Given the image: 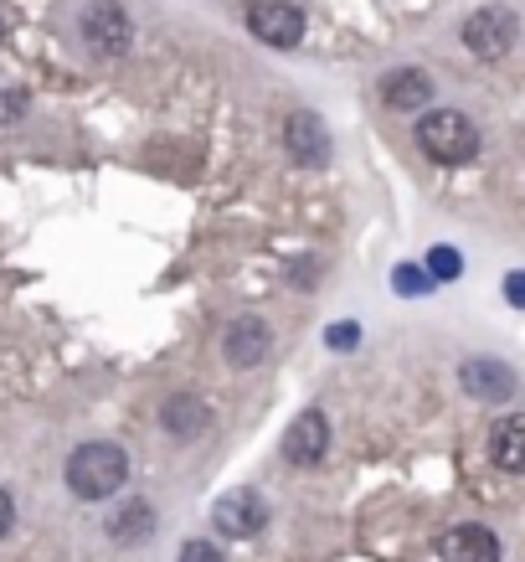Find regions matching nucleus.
I'll use <instances>...</instances> for the list:
<instances>
[{"label":"nucleus","instance_id":"f257e3e1","mask_svg":"<svg viewBox=\"0 0 525 562\" xmlns=\"http://www.w3.org/2000/svg\"><path fill=\"white\" fill-rule=\"evenodd\" d=\"M129 480V454L119 443H83L68 460V491L78 501H109Z\"/></svg>","mask_w":525,"mask_h":562},{"label":"nucleus","instance_id":"f03ea898","mask_svg":"<svg viewBox=\"0 0 525 562\" xmlns=\"http://www.w3.org/2000/svg\"><path fill=\"white\" fill-rule=\"evenodd\" d=\"M418 145L438 166H469L479 155V130L458 109H427L423 120H418Z\"/></svg>","mask_w":525,"mask_h":562},{"label":"nucleus","instance_id":"7ed1b4c3","mask_svg":"<svg viewBox=\"0 0 525 562\" xmlns=\"http://www.w3.org/2000/svg\"><path fill=\"white\" fill-rule=\"evenodd\" d=\"M515 36H521V21H515L510 5H484V11H475V16L464 21V47L475 52V57H484V63L505 57L515 47Z\"/></svg>","mask_w":525,"mask_h":562},{"label":"nucleus","instance_id":"20e7f679","mask_svg":"<svg viewBox=\"0 0 525 562\" xmlns=\"http://www.w3.org/2000/svg\"><path fill=\"white\" fill-rule=\"evenodd\" d=\"M248 26H253V36L269 42V47H299L305 11H299L294 0H253V5H248Z\"/></svg>","mask_w":525,"mask_h":562},{"label":"nucleus","instance_id":"39448f33","mask_svg":"<svg viewBox=\"0 0 525 562\" xmlns=\"http://www.w3.org/2000/svg\"><path fill=\"white\" fill-rule=\"evenodd\" d=\"M129 36H135L129 11L114 5V0H93V5L83 11V42L99 52V57H119V52L129 47Z\"/></svg>","mask_w":525,"mask_h":562},{"label":"nucleus","instance_id":"423d86ee","mask_svg":"<svg viewBox=\"0 0 525 562\" xmlns=\"http://www.w3.org/2000/svg\"><path fill=\"white\" fill-rule=\"evenodd\" d=\"M221 537H232V542H248L258 531L269 527V501L258 491H232L227 501H217V512H212Z\"/></svg>","mask_w":525,"mask_h":562},{"label":"nucleus","instance_id":"0eeeda50","mask_svg":"<svg viewBox=\"0 0 525 562\" xmlns=\"http://www.w3.org/2000/svg\"><path fill=\"white\" fill-rule=\"evenodd\" d=\"M324 449H330V424H324V413L320 408L299 413L284 434V460L299 464V470H309V464L324 460Z\"/></svg>","mask_w":525,"mask_h":562},{"label":"nucleus","instance_id":"6e6552de","mask_svg":"<svg viewBox=\"0 0 525 562\" xmlns=\"http://www.w3.org/2000/svg\"><path fill=\"white\" fill-rule=\"evenodd\" d=\"M269 346H273L269 325L258 321V315H242V321L227 325V341H221V357L232 361L238 372H248V367H258V361L269 357Z\"/></svg>","mask_w":525,"mask_h":562},{"label":"nucleus","instance_id":"1a4fd4ad","mask_svg":"<svg viewBox=\"0 0 525 562\" xmlns=\"http://www.w3.org/2000/svg\"><path fill=\"white\" fill-rule=\"evenodd\" d=\"M443 562H500V537L490 527L464 521L443 537Z\"/></svg>","mask_w":525,"mask_h":562},{"label":"nucleus","instance_id":"9d476101","mask_svg":"<svg viewBox=\"0 0 525 562\" xmlns=\"http://www.w3.org/2000/svg\"><path fill=\"white\" fill-rule=\"evenodd\" d=\"M284 145L299 166H324V155H330V135H324V124L315 114H288Z\"/></svg>","mask_w":525,"mask_h":562},{"label":"nucleus","instance_id":"9b49d317","mask_svg":"<svg viewBox=\"0 0 525 562\" xmlns=\"http://www.w3.org/2000/svg\"><path fill=\"white\" fill-rule=\"evenodd\" d=\"M490 460L500 464V470H510V475H521V470H525V418H521V413H505V418L494 424Z\"/></svg>","mask_w":525,"mask_h":562},{"label":"nucleus","instance_id":"f8f14e48","mask_svg":"<svg viewBox=\"0 0 525 562\" xmlns=\"http://www.w3.org/2000/svg\"><path fill=\"white\" fill-rule=\"evenodd\" d=\"M464 387L484 397V403H510L515 397V372L500 367V361H469L464 367Z\"/></svg>","mask_w":525,"mask_h":562},{"label":"nucleus","instance_id":"ddd939ff","mask_svg":"<svg viewBox=\"0 0 525 562\" xmlns=\"http://www.w3.org/2000/svg\"><path fill=\"white\" fill-rule=\"evenodd\" d=\"M427 93H433V78H427L423 68H402V72H391L387 83H381L387 109H423Z\"/></svg>","mask_w":525,"mask_h":562},{"label":"nucleus","instance_id":"4468645a","mask_svg":"<svg viewBox=\"0 0 525 562\" xmlns=\"http://www.w3.org/2000/svg\"><path fill=\"white\" fill-rule=\"evenodd\" d=\"M145 531H155V512L145 506V501H124L119 512L109 516V537H114L119 547L145 542Z\"/></svg>","mask_w":525,"mask_h":562},{"label":"nucleus","instance_id":"2eb2a0df","mask_svg":"<svg viewBox=\"0 0 525 562\" xmlns=\"http://www.w3.org/2000/svg\"><path fill=\"white\" fill-rule=\"evenodd\" d=\"M160 424L175 434V439H191V434H202L206 428V408L196 397H170L166 408H160Z\"/></svg>","mask_w":525,"mask_h":562},{"label":"nucleus","instance_id":"dca6fc26","mask_svg":"<svg viewBox=\"0 0 525 562\" xmlns=\"http://www.w3.org/2000/svg\"><path fill=\"white\" fill-rule=\"evenodd\" d=\"M181 562H227V558H221L212 542H186L181 547Z\"/></svg>","mask_w":525,"mask_h":562},{"label":"nucleus","instance_id":"f3484780","mask_svg":"<svg viewBox=\"0 0 525 562\" xmlns=\"http://www.w3.org/2000/svg\"><path fill=\"white\" fill-rule=\"evenodd\" d=\"M427 263H433V273H443V279H454V273H458V254H448V248H438Z\"/></svg>","mask_w":525,"mask_h":562},{"label":"nucleus","instance_id":"a211bd4d","mask_svg":"<svg viewBox=\"0 0 525 562\" xmlns=\"http://www.w3.org/2000/svg\"><path fill=\"white\" fill-rule=\"evenodd\" d=\"M397 290H407V294H423L427 284H423V273H418V269H397Z\"/></svg>","mask_w":525,"mask_h":562},{"label":"nucleus","instance_id":"6ab92c4d","mask_svg":"<svg viewBox=\"0 0 525 562\" xmlns=\"http://www.w3.org/2000/svg\"><path fill=\"white\" fill-rule=\"evenodd\" d=\"M5 531H11V495L0 491V537H5Z\"/></svg>","mask_w":525,"mask_h":562}]
</instances>
